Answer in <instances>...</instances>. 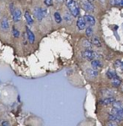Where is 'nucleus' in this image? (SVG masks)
I'll return each mask as SVG.
<instances>
[{
	"instance_id": "nucleus-1",
	"label": "nucleus",
	"mask_w": 123,
	"mask_h": 126,
	"mask_svg": "<svg viewBox=\"0 0 123 126\" xmlns=\"http://www.w3.org/2000/svg\"><path fill=\"white\" fill-rule=\"evenodd\" d=\"M65 3H66V5H67L68 9L69 10L71 15H72L73 16L76 17L77 16H79L80 10L75 0H66Z\"/></svg>"
},
{
	"instance_id": "nucleus-2",
	"label": "nucleus",
	"mask_w": 123,
	"mask_h": 126,
	"mask_svg": "<svg viewBox=\"0 0 123 126\" xmlns=\"http://www.w3.org/2000/svg\"><path fill=\"white\" fill-rule=\"evenodd\" d=\"M81 6L85 11L88 12H94L95 11V6L90 2V0H80Z\"/></svg>"
},
{
	"instance_id": "nucleus-3",
	"label": "nucleus",
	"mask_w": 123,
	"mask_h": 126,
	"mask_svg": "<svg viewBox=\"0 0 123 126\" xmlns=\"http://www.w3.org/2000/svg\"><path fill=\"white\" fill-rule=\"evenodd\" d=\"M33 13H34L35 17L37 18L38 21H42V18H43L46 15L45 11H44L43 9H42V8H39V7L35 8V9L33 10Z\"/></svg>"
},
{
	"instance_id": "nucleus-4",
	"label": "nucleus",
	"mask_w": 123,
	"mask_h": 126,
	"mask_svg": "<svg viewBox=\"0 0 123 126\" xmlns=\"http://www.w3.org/2000/svg\"><path fill=\"white\" fill-rule=\"evenodd\" d=\"M82 57L84 59L88 60V61H93L94 59L96 58V54L93 50H90V49L84 50L82 53Z\"/></svg>"
},
{
	"instance_id": "nucleus-5",
	"label": "nucleus",
	"mask_w": 123,
	"mask_h": 126,
	"mask_svg": "<svg viewBox=\"0 0 123 126\" xmlns=\"http://www.w3.org/2000/svg\"><path fill=\"white\" fill-rule=\"evenodd\" d=\"M86 25H87V22L85 20L84 16H79L77 19V22H76V26H77L78 30H83L86 28Z\"/></svg>"
},
{
	"instance_id": "nucleus-6",
	"label": "nucleus",
	"mask_w": 123,
	"mask_h": 126,
	"mask_svg": "<svg viewBox=\"0 0 123 126\" xmlns=\"http://www.w3.org/2000/svg\"><path fill=\"white\" fill-rule=\"evenodd\" d=\"M11 13H12L13 21H14L15 23H18V22H19L20 19H21V17H22L21 11H20L19 9H16V10H14V11H13Z\"/></svg>"
},
{
	"instance_id": "nucleus-7",
	"label": "nucleus",
	"mask_w": 123,
	"mask_h": 126,
	"mask_svg": "<svg viewBox=\"0 0 123 126\" xmlns=\"http://www.w3.org/2000/svg\"><path fill=\"white\" fill-rule=\"evenodd\" d=\"M84 18L85 20H86L87 23H88L89 26H94V25L95 24V17H94L93 16H91V15L89 14H87L84 16Z\"/></svg>"
},
{
	"instance_id": "nucleus-8",
	"label": "nucleus",
	"mask_w": 123,
	"mask_h": 126,
	"mask_svg": "<svg viewBox=\"0 0 123 126\" xmlns=\"http://www.w3.org/2000/svg\"><path fill=\"white\" fill-rule=\"evenodd\" d=\"M10 28V23L9 20L6 17H4L1 21V29H2L4 31H7Z\"/></svg>"
},
{
	"instance_id": "nucleus-9",
	"label": "nucleus",
	"mask_w": 123,
	"mask_h": 126,
	"mask_svg": "<svg viewBox=\"0 0 123 126\" xmlns=\"http://www.w3.org/2000/svg\"><path fill=\"white\" fill-rule=\"evenodd\" d=\"M114 101H115V98H114L113 96L107 97V98H103L102 100H101V104H102V105H111V104H113Z\"/></svg>"
},
{
	"instance_id": "nucleus-10",
	"label": "nucleus",
	"mask_w": 123,
	"mask_h": 126,
	"mask_svg": "<svg viewBox=\"0 0 123 126\" xmlns=\"http://www.w3.org/2000/svg\"><path fill=\"white\" fill-rule=\"evenodd\" d=\"M26 34H27V38H28L29 42L33 43V42H35V35L33 34V32L29 28H26Z\"/></svg>"
},
{
	"instance_id": "nucleus-11",
	"label": "nucleus",
	"mask_w": 123,
	"mask_h": 126,
	"mask_svg": "<svg viewBox=\"0 0 123 126\" xmlns=\"http://www.w3.org/2000/svg\"><path fill=\"white\" fill-rule=\"evenodd\" d=\"M87 74L90 78H95L98 76V71L95 68H88L87 69Z\"/></svg>"
},
{
	"instance_id": "nucleus-12",
	"label": "nucleus",
	"mask_w": 123,
	"mask_h": 126,
	"mask_svg": "<svg viewBox=\"0 0 123 126\" xmlns=\"http://www.w3.org/2000/svg\"><path fill=\"white\" fill-rule=\"evenodd\" d=\"M91 66L93 68L98 70V69H100L101 67H102V63H101V61H98V60L94 59L93 61H91Z\"/></svg>"
},
{
	"instance_id": "nucleus-13",
	"label": "nucleus",
	"mask_w": 123,
	"mask_h": 126,
	"mask_svg": "<svg viewBox=\"0 0 123 126\" xmlns=\"http://www.w3.org/2000/svg\"><path fill=\"white\" fill-rule=\"evenodd\" d=\"M111 84L114 87H119L121 85V80L116 76V77H114L113 79H111Z\"/></svg>"
},
{
	"instance_id": "nucleus-14",
	"label": "nucleus",
	"mask_w": 123,
	"mask_h": 126,
	"mask_svg": "<svg viewBox=\"0 0 123 126\" xmlns=\"http://www.w3.org/2000/svg\"><path fill=\"white\" fill-rule=\"evenodd\" d=\"M108 119L111 121H114V122H117V123H120L122 121V119H121V117L114 115V114H113V113H110L108 115Z\"/></svg>"
},
{
	"instance_id": "nucleus-15",
	"label": "nucleus",
	"mask_w": 123,
	"mask_h": 126,
	"mask_svg": "<svg viewBox=\"0 0 123 126\" xmlns=\"http://www.w3.org/2000/svg\"><path fill=\"white\" fill-rule=\"evenodd\" d=\"M109 3L112 5L123 7V0H109Z\"/></svg>"
},
{
	"instance_id": "nucleus-16",
	"label": "nucleus",
	"mask_w": 123,
	"mask_h": 126,
	"mask_svg": "<svg viewBox=\"0 0 123 126\" xmlns=\"http://www.w3.org/2000/svg\"><path fill=\"white\" fill-rule=\"evenodd\" d=\"M24 17H25V19H26V21L29 25L33 24V19H32L31 16H30V13H29L28 11H26V12L24 13Z\"/></svg>"
},
{
	"instance_id": "nucleus-17",
	"label": "nucleus",
	"mask_w": 123,
	"mask_h": 126,
	"mask_svg": "<svg viewBox=\"0 0 123 126\" xmlns=\"http://www.w3.org/2000/svg\"><path fill=\"white\" fill-rule=\"evenodd\" d=\"M92 44H94L96 47H101L102 46V42H101L100 39L97 36H93V38H92Z\"/></svg>"
},
{
	"instance_id": "nucleus-18",
	"label": "nucleus",
	"mask_w": 123,
	"mask_h": 126,
	"mask_svg": "<svg viewBox=\"0 0 123 126\" xmlns=\"http://www.w3.org/2000/svg\"><path fill=\"white\" fill-rule=\"evenodd\" d=\"M54 19L56 21V23H61L62 21V18L61 15H60L59 12H55L54 13Z\"/></svg>"
},
{
	"instance_id": "nucleus-19",
	"label": "nucleus",
	"mask_w": 123,
	"mask_h": 126,
	"mask_svg": "<svg viewBox=\"0 0 123 126\" xmlns=\"http://www.w3.org/2000/svg\"><path fill=\"white\" fill-rule=\"evenodd\" d=\"M116 73L114 72V70H108L107 72V77L108 78V79H113L114 77H116Z\"/></svg>"
},
{
	"instance_id": "nucleus-20",
	"label": "nucleus",
	"mask_w": 123,
	"mask_h": 126,
	"mask_svg": "<svg viewBox=\"0 0 123 126\" xmlns=\"http://www.w3.org/2000/svg\"><path fill=\"white\" fill-rule=\"evenodd\" d=\"M82 45L84 47H87V48H90V47H92V43L90 41L87 40V39H84V40L82 41Z\"/></svg>"
},
{
	"instance_id": "nucleus-21",
	"label": "nucleus",
	"mask_w": 123,
	"mask_h": 126,
	"mask_svg": "<svg viewBox=\"0 0 123 126\" xmlns=\"http://www.w3.org/2000/svg\"><path fill=\"white\" fill-rule=\"evenodd\" d=\"M112 105H113V107H114V108L122 109V105H121V103L120 101H114Z\"/></svg>"
},
{
	"instance_id": "nucleus-22",
	"label": "nucleus",
	"mask_w": 123,
	"mask_h": 126,
	"mask_svg": "<svg viewBox=\"0 0 123 126\" xmlns=\"http://www.w3.org/2000/svg\"><path fill=\"white\" fill-rule=\"evenodd\" d=\"M92 35H93V29L91 28V26H89L86 29V35L88 37H90L92 36Z\"/></svg>"
},
{
	"instance_id": "nucleus-23",
	"label": "nucleus",
	"mask_w": 123,
	"mask_h": 126,
	"mask_svg": "<svg viewBox=\"0 0 123 126\" xmlns=\"http://www.w3.org/2000/svg\"><path fill=\"white\" fill-rule=\"evenodd\" d=\"M12 35H13V36L16 37V38H18L20 35V32L18 31L15 27H13V29H12Z\"/></svg>"
},
{
	"instance_id": "nucleus-24",
	"label": "nucleus",
	"mask_w": 123,
	"mask_h": 126,
	"mask_svg": "<svg viewBox=\"0 0 123 126\" xmlns=\"http://www.w3.org/2000/svg\"><path fill=\"white\" fill-rule=\"evenodd\" d=\"M64 20L68 23H70L72 21V17H71V15L70 13H65V16H64Z\"/></svg>"
},
{
	"instance_id": "nucleus-25",
	"label": "nucleus",
	"mask_w": 123,
	"mask_h": 126,
	"mask_svg": "<svg viewBox=\"0 0 123 126\" xmlns=\"http://www.w3.org/2000/svg\"><path fill=\"white\" fill-rule=\"evenodd\" d=\"M114 66L116 67H119V68H121L123 70V62H121V61H116L114 62Z\"/></svg>"
},
{
	"instance_id": "nucleus-26",
	"label": "nucleus",
	"mask_w": 123,
	"mask_h": 126,
	"mask_svg": "<svg viewBox=\"0 0 123 126\" xmlns=\"http://www.w3.org/2000/svg\"><path fill=\"white\" fill-rule=\"evenodd\" d=\"M44 4L46 6H51L53 4V0H44Z\"/></svg>"
},
{
	"instance_id": "nucleus-27",
	"label": "nucleus",
	"mask_w": 123,
	"mask_h": 126,
	"mask_svg": "<svg viewBox=\"0 0 123 126\" xmlns=\"http://www.w3.org/2000/svg\"><path fill=\"white\" fill-rule=\"evenodd\" d=\"M117 124V122H114V121H111L109 120V122L107 123V125H112V126H114Z\"/></svg>"
},
{
	"instance_id": "nucleus-28",
	"label": "nucleus",
	"mask_w": 123,
	"mask_h": 126,
	"mask_svg": "<svg viewBox=\"0 0 123 126\" xmlns=\"http://www.w3.org/2000/svg\"><path fill=\"white\" fill-rule=\"evenodd\" d=\"M2 124H3V125H9V123H8V122H3L2 123Z\"/></svg>"
},
{
	"instance_id": "nucleus-29",
	"label": "nucleus",
	"mask_w": 123,
	"mask_h": 126,
	"mask_svg": "<svg viewBox=\"0 0 123 126\" xmlns=\"http://www.w3.org/2000/svg\"><path fill=\"white\" fill-rule=\"evenodd\" d=\"M90 1H94V0H90Z\"/></svg>"
},
{
	"instance_id": "nucleus-30",
	"label": "nucleus",
	"mask_w": 123,
	"mask_h": 126,
	"mask_svg": "<svg viewBox=\"0 0 123 126\" xmlns=\"http://www.w3.org/2000/svg\"><path fill=\"white\" fill-rule=\"evenodd\" d=\"M122 110H123V106H122Z\"/></svg>"
}]
</instances>
